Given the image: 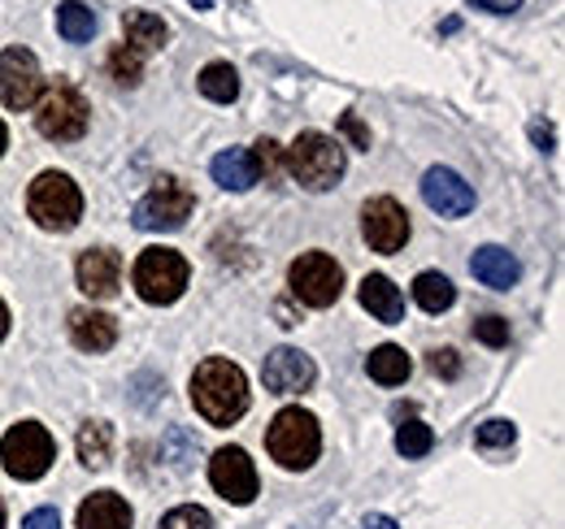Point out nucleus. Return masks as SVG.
I'll list each match as a JSON object with an SVG mask.
<instances>
[{"label":"nucleus","mask_w":565,"mask_h":529,"mask_svg":"<svg viewBox=\"0 0 565 529\" xmlns=\"http://www.w3.org/2000/svg\"><path fill=\"white\" fill-rule=\"evenodd\" d=\"M157 529H213V517L196 504H183V508H170Z\"/></svg>","instance_id":"nucleus-30"},{"label":"nucleus","mask_w":565,"mask_h":529,"mask_svg":"<svg viewBox=\"0 0 565 529\" xmlns=\"http://www.w3.org/2000/svg\"><path fill=\"white\" fill-rule=\"evenodd\" d=\"M430 374L435 378H444V382H452V378H461V356L452 352V347H439V352H430Z\"/></svg>","instance_id":"nucleus-31"},{"label":"nucleus","mask_w":565,"mask_h":529,"mask_svg":"<svg viewBox=\"0 0 565 529\" xmlns=\"http://www.w3.org/2000/svg\"><path fill=\"white\" fill-rule=\"evenodd\" d=\"M356 300H361V309H365L370 317H379L383 326H396V322L405 317V295H401V287H396L387 273H365L361 287H356Z\"/></svg>","instance_id":"nucleus-16"},{"label":"nucleus","mask_w":565,"mask_h":529,"mask_svg":"<svg viewBox=\"0 0 565 529\" xmlns=\"http://www.w3.org/2000/svg\"><path fill=\"white\" fill-rule=\"evenodd\" d=\"M122 31H127V48H136L140 57L148 53H161L166 48V40H170V26H166V18H157V13H148V9H131L127 18H122Z\"/></svg>","instance_id":"nucleus-21"},{"label":"nucleus","mask_w":565,"mask_h":529,"mask_svg":"<svg viewBox=\"0 0 565 529\" xmlns=\"http://www.w3.org/2000/svg\"><path fill=\"white\" fill-rule=\"evenodd\" d=\"M188 278H192V269L174 248H148L131 269V282H136L143 304H174L188 291Z\"/></svg>","instance_id":"nucleus-7"},{"label":"nucleus","mask_w":565,"mask_h":529,"mask_svg":"<svg viewBox=\"0 0 565 529\" xmlns=\"http://www.w3.org/2000/svg\"><path fill=\"white\" fill-rule=\"evenodd\" d=\"M470 273H475L483 287H492V291H509V287L522 278V264H518V257H513L509 248L488 244V248H479V252L470 257Z\"/></svg>","instance_id":"nucleus-19"},{"label":"nucleus","mask_w":565,"mask_h":529,"mask_svg":"<svg viewBox=\"0 0 565 529\" xmlns=\"http://www.w3.org/2000/svg\"><path fill=\"white\" fill-rule=\"evenodd\" d=\"M340 131L349 134L356 148H370V131L361 127V118H356V114H344V118H340Z\"/></svg>","instance_id":"nucleus-35"},{"label":"nucleus","mask_w":565,"mask_h":529,"mask_svg":"<svg viewBox=\"0 0 565 529\" xmlns=\"http://www.w3.org/2000/svg\"><path fill=\"white\" fill-rule=\"evenodd\" d=\"M287 287L309 309H331L344 295V269L327 252H300L287 269Z\"/></svg>","instance_id":"nucleus-8"},{"label":"nucleus","mask_w":565,"mask_h":529,"mask_svg":"<svg viewBox=\"0 0 565 529\" xmlns=\"http://www.w3.org/2000/svg\"><path fill=\"white\" fill-rule=\"evenodd\" d=\"M435 447V434H430V425L426 421H405L401 430H396V452L405 456V461H418V456H426Z\"/></svg>","instance_id":"nucleus-27"},{"label":"nucleus","mask_w":565,"mask_h":529,"mask_svg":"<svg viewBox=\"0 0 565 529\" xmlns=\"http://www.w3.org/2000/svg\"><path fill=\"white\" fill-rule=\"evenodd\" d=\"M4 143H9V131H4V122H0V156H4Z\"/></svg>","instance_id":"nucleus-40"},{"label":"nucleus","mask_w":565,"mask_h":529,"mask_svg":"<svg viewBox=\"0 0 565 529\" xmlns=\"http://www.w3.org/2000/svg\"><path fill=\"white\" fill-rule=\"evenodd\" d=\"M109 78L114 83H122V87H136L143 78V57L136 48H127V44H114V53H109Z\"/></svg>","instance_id":"nucleus-28"},{"label":"nucleus","mask_w":565,"mask_h":529,"mask_svg":"<svg viewBox=\"0 0 565 529\" xmlns=\"http://www.w3.org/2000/svg\"><path fill=\"white\" fill-rule=\"evenodd\" d=\"M361 529H401V526H396V517H387V512H370V517L361 521Z\"/></svg>","instance_id":"nucleus-37"},{"label":"nucleus","mask_w":565,"mask_h":529,"mask_svg":"<svg viewBox=\"0 0 565 529\" xmlns=\"http://www.w3.org/2000/svg\"><path fill=\"white\" fill-rule=\"evenodd\" d=\"M4 334H9V309H4V300H0V343H4Z\"/></svg>","instance_id":"nucleus-39"},{"label":"nucleus","mask_w":565,"mask_h":529,"mask_svg":"<svg viewBox=\"0 0 565 529\" xmlns=\"http://www.w3.org/2000/svg\"><path fill=\"white\" fill-rule=\"evenodd\" d=\"M0 529H4V499H0Z\"/></svg>","instance_id":"nucleus-42"},{"label":"nucleus","mask_w":565,"mask_h":529,"mask_svg":"<svg viewBox=\"0 0 565 529\" xmlns=\"http://www.w3.org/2000/svg\"><path fill=\"white\" fill-rule=\"evenodd\" d=\"M531 134L544 143V152H553V134H548V127H540V122H535V127H531Z\"/></svg>","instance_id":"nucleus-38"},{"label":"nucleus","mask_w":565,"mask_h":529,"mask_svg":"<svg viewBox=\"0 0 565 529\" xmlns=\"http://www.w3.org/2000/svg\"><path fill=\"white\" fill-rule=\"evenodd\" d=\"M518 443V425L513 421H483L479 425V434H475V447L479 452H504V447H513Z\"/></svg>","instance_id":"nucleus-29"},{"label":"nucleus","mask_w":565,"mask_h":529,"mask_svg":"<svg viewBox=\"0 0 565 529\" xmlns=\"http://www.w3.org/2000/svg\"><path fill=\"white\" fill-rule=\"evenodd\" d=\"M475 9H488V13H513L522 0H470Z\"/></svg>","instance_id":"nucleus-36"},{"label":"nucleus","mask_w":565,"mask_h":529,"mask_svg":"<svg viewBox=\"0 0 565 529\" xmlns=\"http://www.w3.org/2000/svg\"><path fill=\"white\" fill-rule=\"evenodd\" d=\"M26 213L35 217L40 230L66 235V230L78 226V217H83V192H78V183H74L71 174L44 170L31 183V192H26Z\"/></svg>","instance_id":"nucleus-4"},{"label":"nucleus","mask_w":565,"mask_h":529,"mask_svg":"<svg viewBox=\"0 0 565 529\" xmlns=\"http://www.w3.org/2000/svg\"><path fill=\"white\" fill-rule=\"evenodd\" d=\"M361 235H365V244L374 248V252H401L405 244H409V213L396 204L392 196H374L365 199V208H361Z\"/></svg>","instance_id":"nucleus-11"},{"label":"nucleus","mask_w":565,"mask_h":529,"mask_svg":"<svg viewBox=\"0 0 565 529\" xmlns=\"http://www.w3.org/2000/svg\"><path fill=\"white\" fill-rule=\"evenodd\" d=\"M210 170H213V183L226 187V192H248V187L262 179V170H257V161H253L248 148H226V152H217Z\"/></svg>","instance_id":"nucleus-20"},{"label":"nucleus","mask_w":565,"mask_h":529,"mask_svg":"<svg viewBox=\"0 0 565 529\" xmlns=\"http://www.w3.org/2000/svg\"><path fill=\"white\" fill-rule=\"evenodd\" d=\"M57 31L71 40V44H87L96 35V13L83 4V0H66L57 9Z\"/></svg>","instance_id":"nucleus-26"},{"label":"nucleus","mask_w":565,"mask_h":529,"mask_svg":"<svg viewBox=\"0 0 565 529\" xmlns=\"http://www.w3.org/2000/svg\"><path fill=\"white\" fill-rule=\"evenodd\" d=\"M282 161H287V174L305 192H331L344 179V148H340V139H331L322 131L296 134Z\"/></svg>","instance_id":"nucleus-2"},{"label":"nucleus","mask_w":565,"mask_h":529,"mask_svg":"<svg viewBox=\"0 0 565 529\" xmlns=\"http://www.w3.org/2000/svg\"><path fill=\"white\" fill-rule=\"evenodd\" d=\"M475 338L488 343V347H504L509 343V322L504 317H483V322H475Z\"/></svg>","instance_id":"nucleus-32"},{"label":"nucleus","mask_w":565,"mask_h":529,"mask_svg":"<svg viewBox=\"0 0 565 529\" xmlns=\"http://www.w3.org/2000/svg\"><path fill=\"white\" fill-rule=\"evenodd\" d=\"M423 199H426V208H435L439 217H466V213L475 208L470 183H466L457 170H448V165H435V170L423 174Z\"/></svg>","instance_id":"nucleus-14"},{"label":"nucleus","mask_w":565,"mask_h":529,"mask_svg":"<svg viewBox=\"0 0 565 529\" xmlns=\"http://www.w3.org/2000/svg\"><path fill=\"white\" fill-rule=\"evenodd\" d=\"M53 461H57V443L40 421H18L0 439V464L18 482H40L53 468Z\"/></svg>","instance_id":"nucleus-6"},{"label":"nucleus","mask_w":565,"mask_h":529,"mask_svg":"<svg viewBox=\"0 0 565 529\" xmlns=\"http://www.w3.org/2000/svg\"><path fill=\"white\" fill-rule=\"evenodd\" d=\"M257 152H253V161H257V170L266 174V179H275L279 174V143L275 139H262V143H253Z\"/></svg>","instance_id":"nucleus-33"},{"label":"nucleus","mask_w":565,"mask_h":529,"mask_svg":"<svg viewBox=\"0 0 565 529\" xmlns=\"http://www.w3.org/2000/svg\"><path fill=\"white\" fill-rule=\"evenodd\" d=\"M196 83H201V96L213 100V105H231L239 96V74H235L231 62H210V66L201 69Z\"/></svg>","instance_id":"nucleus-24"},{"label":"nucleus","mask_w":565,"mask_h":529,"mask_svg":"<svg viewBox=\"0 0 565 529\" xmlns=\"http://www.w3.org/2000/svg\"><path fill=\"white\" fill-rule=\"evenodd\" d=\"M266 447L270 456L287 468V473H300L318 461L322 452V430H318V417L305 412V408H282L279 417L270 421L266 430Z\"/></svg>","instance_id":"nucleus-5"},{"label":"nucleus","mask_w":565,"mask_h":529,"mask_svg":"<svg viewBox=\"0 0 565 529\" xmlns=\"http://www.w3.org/2000/svg\"><path fill=\"white\" fill-rule=\"evenodd\" d=\"M71 343L78 352H109L118 343V322L100 309H74L71 313Z\"/></svg>","instance_id":"nucleus-18"},{"label":"nucleus","mask_w":565,"mask_h":529,"mask_svg":"<svg viewBox=\"0 0 565 529\" xmlns=\"http://www.w3.org/2000/svg\"><path fill=\"white\" fill-rule=\"evenodd\" d=\"M192 208H196L192 187L174 174H161L136 204V226L140 230H179L192 217Z\"/></svg>","instance_id":"nucleus-9"},{"label":"nucleus","mask_w":565,"mask_h":529,"mask_svg":"<svg viewBox=\"0 0 565 529\" xmlns=\"http://www.w3.org/2000/svg\"><path fill=\"white\" fill-rule=\"evenodd\" d=\"M409 356H405V347H396V343H383V347H374L370 356H365V374L379 382V387H401L405 378H409Z\"/></svg>","instance_id":"nucleus-23"},{"label":"nucleus","mask_w":565,"mask_h":529,"mask_svg":"<svg viewBox=\"0 0 565 529\" xmlns=\"http://www.w3.org/2000/svg\"><path fill=\"white\" fill-rule=\"evenodd\" d=\"M74 452L87 468H105L114 461V425L109 421H83L78 439H74Z\"/></svg>","instance_id":"nucleus-22"},{"label":"nucleus","mask_w":565,"mask_h":529,"mask_svg":"<svg viewBox=\"0 0 565 529\" xmlns=\"http://www.w3.org/2000/svg\"><path fill=\"white\" fill-rule=\"evenodd\" d=\"M414 300H418V309H426V313H444V309H452L457 287H452L444 273L426 269V273H418V278H414Z\"/></svg>","instance_id":"nucleus-25"},{"label":"nucleus","mask_w":565,"mask_h":529,"mask_svg":"<svg viewBox=\"0 0 565 529\" xmlns=\"http://www.w3.org/2000/svg\"><path fill=\"white\" fill-rule=\"evenodd\" d=\"M192 4H196V9H210L213 0H192Z\"/></svg>","instance_id":"nucleus-41"},{"label":"nucleus","mask_w":565,"mask_h":529,"mask_svg":"<svg viewBox=\"0 0 565 529\" xmlns=\"http://www.w3.org/2000/svg\"><path fill=\"white\" fill-rule=\"evenodd\" d=\"M78 529H131V504L122 499V495H114V490H96V495H87L83 504H78Z\"/></svg>","instance_id":"nucleus-17"},{"label":"nucleus","mask_w":565,"mask_h":529,"mask_svg":"<svg viewBox=\"0 0 565 529\" xmlns=\"http://www.w3.org/2000/svg\"><path fill=\"white\" fill-rule=\"evenodd\" d=\"M74 278H78L83 295L109 300V295H118V282H122V257L114 248H87L74 264Z\"/></svg>","instance_id":"nucleus-15"},{"label":"nucleus","mask_w":565,"mask_h":529,"mask_svg":"<svg viewBox=\"0 0 565 529\" xmlns=\"http://www.w3.org/2000/svg\"><path fill=\"white\" fill-rule=\"evenodd\" d=\"M87 122H92V105H87V96L74 87L71 78H57V83H49L40 91V100H35V131L44 134V139L74 143V139H83Z\"/></svg>","instance_id":"nucleus-3"},{"label":"nucleus","mask_w":565,"mask_h":529,"mask_svg":"<svg viewBox=\"0 0 565 529\" xmlns=\"http://www.w3.org/2000/svg\"><path fill=\"white\" fill-rule=\"evenodd\" d=\"M210 482L226 504H239V508H244V504L257 499V468H253L244 447H222V452H213Z\"/></svg>","instance_id":"nucleus-12"},{"label":"nucleus","mask_w":565,"mask_h":529,"mask_svg":"<svg viewBox=\"0 0 565 529\" xmlns=\"http://www.w3.org/2000/svg\"><path fill=\"white\" fill-rule=\"evenodd\" d=\"M313 378H318V369L300 347H275L262 365V382L270 396H305L313 387Z\"/></svg>","instance_id":"nucleus-13"},{"label":"nucleus","mask_w":565,"mask_h":529,"mask_svg":"<svg viewBox=\"0 0 565 529\" xmlns=\"http://www.w3.org/2000/svg\"><path fill=\"white\" fill-rule=\"evenodd\" d=\"M44 91V74H40V62L31 48H4L0 53V105L22 114L40 100Z\"/></svg>","instance_id":"nucleus-10"},{"label":"nucleus","mask_w":565,"mask_h":529,"mask_svg":"<svg viewBox=\"0 0 565 529\" xmlns=\"http://www.w3.org/2000/svg\"><path fill=\"white\" fill-rule=\"evenodd\" d=\"M22 529H62V512L57 508H35L22 517Z\"/></svg>","instance_id":"nucleus-34"},{"label":"nucleus","mask_w":565,"mask_h":529,"mask_svg":"<svg viewBox=\"0 0 565 529\" xmlns=\"http://www.w3.org/2000/svg\"><path fill=\"white\" fill-rule=\"evenodd\" d=\"M192 403L210 425H235L248 412V378L235 360L210 356L192 374Z\"/></svg>","instance_id":"nucleus-1"}]
</instances>
